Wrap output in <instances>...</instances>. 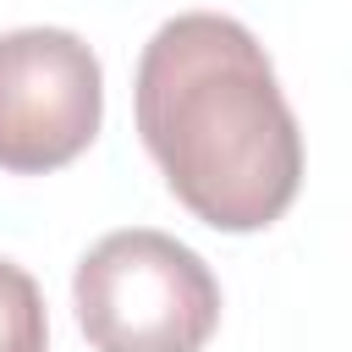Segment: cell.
Returning a JSON list of instances; mask_svg holds the SVG:
<instances>
[{
  "instance_id": "obj_1",
  "label": "cell",
  "mask_w": 352,
  "mask_h": 352,
  "mask_svg": "<svg viewBox=\"0 0 352 352\" xmlns=\"http://www.w3.org/2000/svg\"><path fill=\"white\" fill-rule=\"evenodd\" d=\"M138 132L214 231H264L302 187V138L258 38L220 11L170 16L138 60Z\"/></svg>"
},
{
  "instance_id": "obj_2",
  "label": "cell",
  "mask_w": 352,
  "mask_h": 352,
  "mask_svg": "<svg viewBox=\"0 0 352 352\" xmlns=\"http://www.w3.org/2000/svg\"><path fill=\"white\" fill-rule=\"evenodd\" d=\"M72 297L94 352H204L220 324L209 264L148 226L99 236L77 264Z\"/></svg>"
},
{
  "instance_id": "obj_3",
  "label": "cell",
  "mask_w": 352,
  "mask_h": 352,
  "mask_svg": "<svg viewBox=\"0 0 352 352\" xmlns=\"http://www.w3.org/2000/svg\"><path fill=\"white\" fill-rule=\"evenodd\" d=\"M104 116L99 55L66 28L0 38V170L44 176L72 165Z\"/></svg>"
},
{
  "instance_id": "obj_4",
  "label": "cell",
  "mask_w": 352,
  "mask_h": 352,
  "mask_svg": "<svg viewBox=\"0 0 352 352\" xmlns=\"http://www.w3.org/2000/svg\"><path fill=\"white\" fill-rule=\"evenodd\" d=\"M50 324H44V297L28 270L0 258V352H44Z\"/></svg>"
}]
</instances>
